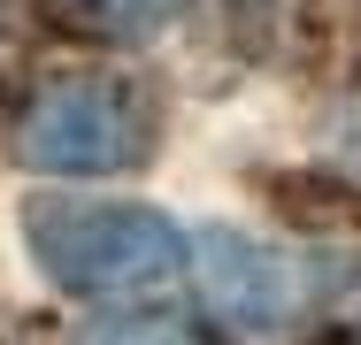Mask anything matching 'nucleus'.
Instances as JSON below:
<instances>
[{"label": "nucleus", "instance_id": "nucleus-3", "mask_svg": "<svg viewBox=\"0 0 361 345\" xmlns=\"http://www.w3.org/2000/svg\"><path fill=\"white\" fill-rule=\"evenodd\" d=\"M200 291H208V307H216L231 330H246V338H277L292 315H300V299H307V276L292 269L277 246H262V238H238V230H200Z\"/></svg>", "mask_w": 361, "mask_h": 345}, {"label": "nucleus", "instance_id": "nucleus-2", "mask_svg": "<svg viewBox=\"0 0 361 345\" xmlns=\"http://www.w3.org/2000/svg\"><path fill=\"white\" fill-rule=\"evenodd\" d=\"M154 153V100L131 77H47L16 115V161L39 177H123Z\"/></svg>", "mask_w": 361, "mask_h": 345}, {"label": "nucleus", "instance_id": "nucleus-4", "mask_svg": "<svg viewBox=\"0 0 361 345\" xmlns=\"http://www.w3.org/2000/svg\"><path fill=\"white\" fill-rule=\"evenodd\" d=\"M47 8L62 31L100 39V46H146L185 15V0H47Z\"/></svg>", "mask_w": 361, "mask_h": 345}, {"label": "nucleus", "instance_id": "nucleus-1", "mask_svg": "<svg viewBox=\"0 0 361 345\" xmlns=\"http://www.w3.org/2000/svg\"><path fill=\"white\" fill-rule=\"evenodd\" d=\"M23 238H31V261L47 269V284H62L77 299H131V291H154L185 269V238L154 207L31 200Z\"/></svg>", "mask_w": 361, "mask_h": 345}, {"label": "nucleus", "instance_id": "nucleus-6", "mask_svg": "<svg viewBox=\"0 0 361 345\" xmlns=\"http://www.w3.org/2000/svg\"><path fill=\"white\" fill-rule=\"evenodd\" d=\"M338 345H361V330H346V338H338Z\"/></svg>", "mask_w": 361, "mask_h": 345}, {"label": "nucleus", "instance_id": "nucleus-5", "mask_svg": "<svg viewBox=\"0 0 361 345\" xmlns=\"http://www.w3.org/2000/svg\"><path fill=\"white\" fill-rule=\"evenodd\" d=\"M70 345H208L185 315H161V307H123V315H100L85 322Z\"/></svg>", "mask_w": 361, "mask_h": 345}]
</instances>
